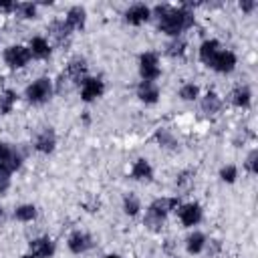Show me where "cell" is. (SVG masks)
<instances>
[{"mask_svg": "<svg viewBox=\"0 0 258 258\" xmlns=\"http://www.w3.org/2000/svg\"><path fill=\"white\" fill-rule=\"evenodd\" d=\"M149 16H151V10L145 4H133L125 10V22L133 24V26H139V24L147 22Z\"/></svg>", "mask_w": 258, "mask_h": 258, "instance_id": "obj_11", "label": "cell"}, {"mask_svg": "<svg viewBox=\"0 0 258 258\" xmlns=\"http://www.w3.org/2000/svg\"><path fill=\"white\" fill-rule=\"evenodd\" d=\"M204 246H206V236L202 232H194L185 240V248H187L189 254H200L204 250Z\"/></svg>", "mask_w": 258, "mask_h": 258, "instance_id": "obj_21", "label": "cell"}, {"mask_svg": "<svg viewBox=\"0 0 258 258\" xmlns=\"http://www.w3.org/2000/svg\"><path fill=\"white\" fill-rule=\"evenodd\" d=\"M50 32H52V36H54L56 40H62V38H67V36L71 34V28L67 26L64 20H54V22L50 24Z\"/></svg>", "mask_w": 258, "mask_h": 258, "instance_id": "obj_25", "label": "cell"}, {"mask_svg": "<svg viewBox=\"0 0 258 258\" xmlns=\"http://www.w3.org/2000/svg\"><path fill=\"white\" fill-rule=\"evenodd\" d=\"M191 171H183L179 177H177V187H187V183L191 181Z\"/></svg>", "mask_w": 258, "mask_h": 258, "instance_id": "obj_35", "label": "cell"}, {"mask_svg": "<svg viewBox=\"0 0 258 258\" xmlns=\"http://www.w3.org/2000/svg\"><path fill=\"white\" fill-rule=\"evenodd\" d=\"M14 218L20 222H32L36 218V208L32 204H22L14 210Z\"/></svg>", "mask_w": 258, "mask_h": 258, "instance_id": "obj_24", "label": "cell"}, {"mask_svg": "<svg viewBox=\"0 0 258 258\" xmlns=\"http://www.w3.org/2000/svg\"><path fill=\"white\" fill-rule=\"evenodd\" d=\"M69 250L73 252V254H83V252H87L91 246H93V238L87 234V232H73L71 236H69Z\"/></svg>", "mask_w": 258, "mask_h": 258, "instance_id": "obj_10", "label": "cell"}, {"mask_svg": "<svg viewBox=\"0 0 258 258\" xmlns=\"http://www.w3.org/2000/svg\"><path fill=\"white\" fill-rule=\"evenodd\" d=\"M10 187V171L0 169V194H4Z\"/></svg>", "mask_w": 258, "mask_h": 258, "instance_id": "obj_34", "label": "cell"}, {"mask_svg": "<svg viewBox=\"0 0 258 258\" xmlns=\"http://www.w3.org/2000/svg\"><path fill=\"white\" fill-rule=\"evenodd\" d=\"M139 75L143 81H151V83L161 75L159 58L155 52H143L139 56Z\"/></svg>", "mask_w": 258, "mask_h": 258, "instance_id": "obj_4", "label": "cell"}, {"mask_svg": "<svg viewBox=\"0 0 258 258\" xmlns=\"http://www.w3.org/2000/svg\"><path fill=\"white\" fill-rule=\"evenodd\" d=\"M14 10L22 18H34L36 16V4H32V2H18V4H14Z\"/></svg>", "mask_w": 258, "mask_h": 258, "instance_id": "obj_27", "label": "cell"}, {"mask_svg": "<svg viewBox=\"0 0 258 258\" xmlns=\"http://www.w3.org/2000/svg\"><path fill=\"white\" fill-rule=\"evenodd\" d=\"M105 91V85L101 79H95V77H85L83 79V85H81V99L91 103L95 101L97 97H101Z\"/></svg>", "mask_w": 258, "mask_h": 258, "instance_id": "obj_6", "label": "cell"}, {"mask_svg": "<svg viewBox=\"0 0 258 258\" xmlns=\"http://www.w3.org/2000/svg\"><path fill=\"white\" fill-rule=\"evenodd\" d=\"M50 95H52V83L46 77H40V79H36L34 83H30L26 87V99L34 105H40V103L48 101Z\"/></svg>", "mask_w": 258, "mask_h": 258, "instance_id": "obj_2", "label": "cell"}, {"mask_svg": "<svg viewBox=\"0 0 258 258\" xmlns=\"http://www.w3.org/2000/svg\"><path fill=\"white\" fill-rule=\"evenodd\" d=\"M20 258H34L32 254H26V256H20Z\"/></svg>", "mask_w": 258, "mask_h": 258, "instance_id": "obj_40", "label": "cell"}, {"mask_svg": "<svg viewBox=\"0 0 258 258\" xmlns=\"http://www.w3.org/2000/svg\"><path fill=\"white\" fill-rule=\"evenodd\" d=\"M139 210H141V204H139L137 196H133V194L125 196V200H123V212H125L127 216H135Z\"/></svg>", "mask_w": 258, "mask_h": 258, "instance_id": "obj_26", "label": "cell"}, {"mask_svg": "<svg viewBox=\"0 0 258 258\" xmlns=\"http://www.w3.org/2000/svg\"><path fill=\"white\" fill-rule=\"evenodd\" d=\"M198 95H200V89H198V85H194V83H185V85L179 89V97H181L183 101H194V99H198Z\"/></svg>", "mask_w": 258, "mask_h": 258, "instance_id": "obj_29", "label": "cell"}, {"mask_svg": "<svg viewBox=\"0 0 258 258\" xmlns=\"http://www.w3.org/2000/svg\"><path fill=\"white\" fill-rule=\"evenodd\" d=\"M0 10H2V12L14 10V4H12V2H0Z\"/></svg>", "mask_w": 258, "mask_h": 258, "instance_id": "obj_37", "label": "cell"}, {"mask_svg": "<svg viewBox=\"0 0 258 258\" xmlns=\"http://www.w3.org/2000/svg\"><path fill=\"white\" fill-rule=\"evenodd\" d=\"M246 169H248V173H252V175L258 173V149H252V151L248 153V157H246Z\"/></svg>", "mask_w": 258, "mask_h": 258, "instance_id": "obj_31", "label": "cell"}, {"mask_svg": "<svg viewBox=\"0 0 258 258\" xmlns=\"http://www.w3.org/2000/svg\"><path fill=\"white\" fill-rule=\"evenodd\" d=\"M137 97L143 101V103H157V99H159V89H157V85L155 83H151V81H141L139 83V87H137Z\"/></svg>", "mask_w": 258, "mask_h": 258, "instance_id": "obj_16", "label": "cell"}, {"mask_svg": "<svg viewBox=\"0 0 258 258\" xmlns=\"http://www.w3.org/2000/svg\"><path fill=\"white\" fill-rule=\"evenodd\" d=\"M2 220H4V210L0 208V222H2Z\"/></svg>", "mask_w": 258, "mask_h": 258, "instance_id": "obj_38", "label": "cell"}, {"mask_svg": "<svg viewBox=\"0 0 258 258\" xmlns=\"http://www.w3.org/2000/svg\"><path fill=\"white\" fill-rule=\"evenodd\" d=\"M85 73H87L85 58H73L67 67V79H71L73 83H81L85 79Z\"/></svg>", "mask_w": 258, "mask_h": 258, "instance_id": "obj_17", "label": "cell"}, {"mask_svg": "<svg viewBox=\"0 0 258 258\" xmlns=\"http://www.w3.org/2000/svg\"><path fill=\"white\" fill-rule=\"evenodd\" d=\"M54 145H56V135L50 127H44L34 139V149L40 153H50L54 149Z\"/></svg>", "mask_w": 258, "mask_h": 258, "instance_id": "obj_12", "label": "cell"}, {"mask_svg": "<svg viewBox=\"0 0 258 258\" xmlns=\"http://www.w3.org/2000/svg\"><path fill=\"white\" fill-rule=\"evenodd\" d=\"M210 67L218 73H232L236 69V54L232 50H220L210 62Z\"/></svg>", "mask_w": 258, "mask_h": 258, "instance_id": "obj_8", "label": "cell"}, {"mask_svg": "<svg viewBox=\"0 0 258 258\" xmlns=\"http://www.w3.org/2000/svg\"><path fill=\"white\" fill-rule=\"evenodd\" d=\"M177 206H179V200H177V198H157V200H153V202L149 204L147 212L165 218V216H167L171 210H175Z\"/></svg>", "mask_w": 258, "mask_h": 258, "instance_id": "obj_13", "label": "cell"}, {"mask_svg": "<svg viewBox=\"0 0 258 258\" xmlns=\"http://www.w3.org/2000/svg\"><path fill=\"white\" fill-rule=\"evenodd\" d=\"M28 248H30V254L34 258H50L52 252H54V242L50 238H46V236H40V238L30 240Z\"/></svg>", "mask_w": 258, "mask_h": 258, "instance_id": "obj_9", "label": "cell"}, {"mask_svg": "<svg viewBox=\"0 0 258 258\" xmlns=\"http://www.w3.org/2000/svg\"><path fill=\"white\" fill-rule=\"evenodd\" d=\"M16 103V91L6 89L0 93V115H8Z\"/></svg>", "mask_w": 258, "mask_h": 258, "instance_id": "obj_23", "label": "cell"}, {"mask_svg": "<svg viewBox=\"0 0 258 258\" xmlns=\"http://www.w3.org/2000/svg\"><path fill=\"white\" fill-rule=\"evenodd\" d=\"M163 222H165V218H161V216H157V214H151V212H147L145 218H143V224H145L149 230H153V232H159V230L163 228Z\"/></svg>", "mask_w": 258, "mask_h": 258, "instance_id": "obj_28", "label": "cell"}, {"mask_svg": "<svg viewBox=\"0 0 258 258\" xmlns=\"http://www.w3.org/2000/svg\"><path fill=\"white\" fill-rule=\"evenodd\" d=\"M222 109V101H220V97L216 95V93H208L204 99H202V111L204 113H208V115H214V113H218Z\"/></svg>", "mask_w": 258, "mask_h": 258, "instance_id": "obj_22", "label": "cell"}, {"mask_svg": "<svg viewBox=\"0 0 258 258\" xmlns=\"http://www.w3.org/2000/svg\"><path fill=\"white\" fill-rule=\"evenodd\" d=\"M64 22H67V26H69L71 30H81V28L85 26V22H87V12H85V8H83V6H73V8H69Z\"/></svg>", "mask_w": 258, "mask_h": 258, "instance_id": "obj_14", "label": "cell"}, {"mask_svg": "<svg viewBox=\"0 0 258 258\" xmlns=\"http://www.w3.org/2000/svg\"><path fill=\"white\" fill-rule=\"evenodd\" d=\"M173 258H179V256H173Z\"/></svg>", "mask_w": 258, "mask_h": 258, "instance_id": "obj_41", "label": "cell"}, {"mask_svg": "<svg viewBox=\"0 0 258 258\" xmlns=\"http://www.w3.org/2000/svg\"><path fill=\"white\" fill-rule=\"evenodd\" d=\"M185 52V42L181 38H173L169 44H167V54L169 56H181Z\"/></svg>", "mask_w": 258, "mask_h": 258, "instance_id": "obj_30", "label": "cell"}, {"mask_svg": "<svg viewBox=\"0 0 258 258\" xmlns=\"http://www.w3.org/2000/svg\"><path fill=\"white\" fill-rule=\"evenodd\" d=\"M22 165V155L8 143H0V169L6 171H16Z\"/></svg>", "mask_w": 258, "mask_h": 258, "instance_id": "obj_5", "label": "cell"}, {"mask_svg": "<svg viewBox=\"0 0 258 258\" xmlns=\"http://www.w3.org/2000/svg\"><path fill=\"white\" fill-rule=\"evenodd\" d=\"M28 50H30V54H32L34 58H48V56H50V44H48V40L42 38V36H34V38L30 40Z\"/></svg>", "mask_w": 258, "mask_h": 258, "instance_id": "obj_18", "label": "cell"}, {"mask_svg": "<svg viewBox=\"0 0 258 258\" xmlns=\"http://www.w3.org/2000/svg\"><path fill=\"white\" fill-rule=\"evenodd\" d=\"M155 139H157L161 145H167V147H173V145H175V139L169 135L167 129H159V131L155 133Z\"/></svg>", "mask_w": 258, "mask_h": 258, "instance_id": "obj_33", "label": "cell"}, {"mask_svg": "<svg viewBox=\"0 0 258 258\" xmlns=\"http://www.w3.org/2000/svg\"><path fill=\"white\" fill-rule=\"evenodd\" d=\"M179 222L185 226V228H191L196 224H200L202 220V206L200 204H183L179 206Z\"/></svg>", "mask_w": 258, "mask_h": 258, "instance_id": "obj_7", "label": "cell"}, {"mask_svg": "<svg viewBox=\"0 0 258 258\" xmlns=\"http://www.w3.org/2000/svg\"><path fill=\"white\" fill-rule=\"evenodd\" d=\"M220 52V42L218 40H204L200 46V58L202 62H206L210 67V62L214 60V56Z\"/></svg>", "mask_w": 258, "mask_h": 258, "instance_id": "obj_20", "label": "cell"}, {"mask_svg": "<svg viewBox=\"0 0 258 258\" xmlns=\"http://www.w3.org/2000/svg\"><path fill=\"white\" fill-rule=\"evenodd\" d=\"M254 6H256V2H254V0H248V2H240V8H242L244 12H250V10H254Z\"/></svg>", "mask_w": 258, "mask_h": 258, "instance_id": "obj_36", "label": "cell"}, {"mask_svg": "<svg viewBox=\"0 0 258 258\" xmlns=\"http://www.w3.org/2000/svg\"><path fill=\"white\" fill-rule=\"evenodd\" d=\"M153 16L157 18V28L173 38H177L183 30H187L194 24V12H189L187 6H155Z\"/></svg>", "mask_w": 258, "mask_h": 258, "instance_id": "obj_1", "label": "cell"}, {"mask_svg": "<svg viewBox=\"0 0 258 258\" xmlns=\"http://www.w3.org/2000/svg\"><path fill=\"white\" fill-rule=\"evenodd\" d=\"M220 177H222L226 183H234L236 177H238L236 165H226V167H222V169H220Z\"/></svg>", "mask_w": 258, "mask_h": 258, "instance_id": "obj_32", "label": "cell"}, {"mask_svg": "<svg viewBox=\"0 0 258 258\" xmlns=\"http://www.w3.org/2000/svg\"><path fill=\"white\" fill-rule=\"evenodd\" d=\"M32 58L28 46H22V44H12L4 50V62L10 67V69H22L28 64V60Z\"/></svg>", "mask_w": 258, "mask_h": 258, "instance_id": "obj_3", "label": "cell"}, {"mask_svg": "<svg viewBox=\"0 0 258 258\" xmlns=\"http://www.w3.org/2000/svg\"><path fill=\"white\" fill-rule=\"evenodd\" d=\"M105 258H119L117 254H109V256H105Z\"/></svg>", "mask_w": 258, "mask_h": 258, "instance_id": "obj_39", "label": "cell"}, {"mask_svg": "<svg viewBox=\"0 0 258 258\" xmlns=\"http://www.w3.org/2000/svg\"><path fill=\"white\" fill-rule=\"evenodd\" d=\"M230 97H232V103H234L236 107H242V109L250 107V103H252V93H250V89H248L246 85L236 87Z\"/></svg>", "mask_w": 258, "mask_h": 258, "instance_id": "obj_19", "label": "cell"}, {"mask_svg": "<svg viewBox=\"0 0 258 258\" xmlns=\"http://www.w3.org/2000/svg\"><path fill=\"white\" fill-rule=\"evenodd\" d=\"M131 177L137 179V181H151V179H153V167L149 165L147 159L139 157V159L133 163V167H131Z\"/></svg>", "mask_w": 258, "mask_h": 258, "instance_id": "obj_15", "label": "cell"}]
</instances>
